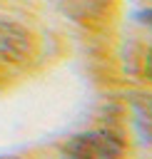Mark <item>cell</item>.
<instances>
[{
  "mask_svg": "<svg viewBox=\"0 0 152 159\" xmlns=\"http://www.w3.org/2000/svg\"><path fill=\"white\" fill-rule=\"evenodd\" d=\"M145 72H147V77L152 80V47L147 50V57H145Z\"/></svg>",
  "mask_w": 152,
  "mask_h": 159,
  "instance_id": "cell-5",
  "label": "cell"
},
{
  "mask_svg": "<svg viewBox=\"0 0 152 159\" xmlns=\"http://www.w3.org/2000/svg\"><path fill=\"white\" fill-rule=\"evenodd\" d=\"M122 149L125 144L120 142V137L107 129L77 134L65 144V154L70 157H117L122 154Z\"/></svg>",
  "mask_w": 152,
  "mask_h": 159,
  "instance_id": "cell-2",
  "label": "cell"
},
{
  "mask_svg": "<svg viewBox=\"0 0 152 159\" xmlns=\"http://www.w3.org/2000/svg\"><path fill=\"white\" fill-rule=\"evenodd\" d=\"M132 124L142 142H152V97L132 99Z\"/></svg>",
  "mask_w": 152,
  "mask_h": 159,
  "instance_id": "cell-4",
  "label": "cell"
},
{
  "mask_svg": "<svg viewBox=\"0 0 152 159\" xmlns=\"http://www.w3.org/2000/svg\"><path fill=\"white\" fill-rule=\"evenodd\" d=\"M112 5H115V0H62L65 12L75 22H80L85 27H92V30L102 27L110 20Z\"/></svg>",
  "mask_w": 152,
  "mask_h": 159,
  "instance_id": "cell-3",
  "label": "cell"
},
{
  "mask_svg": "<svg viewBox=\"0 0 152 159\" xmlns=\"http://www.w3.org/2000/svg\"><path fill=\"white\" fill-rule=\"evenodd\" d=\"M35 52H37L35 35L22 22L0 15V62L25 65L35 57Z\"/></svg>",
  "mask_w": 152,
  "mask_h": 159,
  "instance_id": "cell-1",
  "label": "cell"
}]
</instances>
